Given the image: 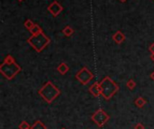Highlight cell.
I'll list each match as a JSON object with an SVG mask.
<instances>
[{"instance_id": "6da1fadb", "label": "cell", "mask_w": 154, "mask_h": 129, "mask_svg": "<svg viewBox=\"0 0 154 129\" xmlns=\"http://www.w3.org/2000/svg\"><path fill=\"white\" fill-rule=\"evenodd\" d=\"M101 88V93L102 95L106 98H110L117 90H118V86L108 77L104 78L100 84Z\"/></svg>"}, {"instance_id": "7a4b0ae2", "label": "cell", "mask_w": 154, "mask_h": 129, "mask_svg": "<svg viewBox=\"0 0 154 129\" xmlns=\"http://www.w3.org/2000/svg\"><path fill=\"white\" fill-rule=\"evenodd\" d=\"M28 42L37 51L40 52L50 42V39L46 37V35L42 32H41L37 34H33L30 39H28Z\"/></svg>"}, {"instance_id": "3957f363", "label": "cell", "mask_w": 154, "mask_h": 129, "mask_svg": "<svg viewBox=\"0 0 154 129\" xmlns=\"http://www.w3.org/2000/svg\"><path fill=\"white\" fill-rule=\"evenodd\" d=\"M39 93L47 102H51L59 94V91L51 82H47L46 85L40 89Z\"/></svg>"}, {"instance_id": "277c9868", "label": "cell", "mask_w": 154, "mask_h": 129, "mask_svg": "<svg viewBox=\"0 0 154 129\" xmlns=\"http://www.w3.org/2000/svg\"><path fill=\"white\" fill-rule=\"evenodd\" d=\"M5 62H7V68L6 69H5V68H2L1 67V71H2V73L6 77V78H12L19 70H20V67H18L17 65L15 66V67H14L13 69H11L10 67H11V65H12V63L14 62V60H13V58L10 56V55H8L6 58H5Z\"/></svg>"}, {"instance_id": "5b68a950", "label": "cell", "mask_w": 154, "mask_h": 129, "mask_svg": "<svg viewBox=\"0 0 154 129\" xmlns=\"http://www.w3.org/2000/svg\"><path fill=\"white\" fill-rule=\"evenodd\" d=\"M76 77L82 84H86L92 79L93 75L86 68H83L80 71H78Z\"/></svg>"}, {"instance_id": "8992f818", "label": "cell", "mask_w": 154, "mask_h": 129, "mask_svg": "<svg viewBox=\"0 0 154 129\" xmlns=\"http://www.w3.org/2000/svg\"><path fill=\"white\" fill-rule=\"evenodd\" d=\"M62 6L57 2V1H54L51 5H49V7H48V11L49 12H50L51 14H52V15L53 16H57L61 11H62Z\"/></svg>"}, {"instance_id": "52a82bcc", "label": "cell", "mask_w": 154, "mask_h": 129, "mask_svg": "<svg viewBox=\"0 0 154 129\" xmlns=\"http://www.w3.org/2000/svg\"><path fill=\"white\" fill-rule=\"evenodd\" d=\"M89 91H90V92H91L95 97L99 96V94L101 93V88H100V85H99L97 82L94 83V84L90 87Z\"/></svg>"}, {"instance_id": "ba28073f", "label": "cell", "mask_w": 154, "mask_h": 129, "mask_svg": "<svg viewBox=\"0 0 154 129\" xmlns=\"http://www.w3.org/2000/svg\"><path fill=\"white\" fill-rule=\"evenodd\" d=\"M113 39L114 41H116L117 43H121L122 41H123L125 40V37H124V34L122 33L120 31H118L113 36Z\"/></svg>"}, {"instance_id": "9c48e42d", "label": "cell", "mask_w": 154, "mask_h": 129, "mask_svg": "<svg viewBox=\"0 0 154 129\" xmlns=\"http://www.w3.org/2000/svg\"><path fill=\"white\" fill-rule=\"evenodd\" d=\"M58 70H59L61 74H65V73L68 70V67L67 66V64L61 63V64L58 67Z\"/></svg>"}, {"instance_id": "30bf717a", "label": "cell", "mask_w": 154, "mask_h": 129, "mask_svg": "<svg viewBox=\"0 0 154 129\" xmlns=\"http://www.w3.org/2000/svg\"><path fill=\"white\" fill-rule=\"evenodd\" d=\"M62 32L66 35V36H70L73 32H74V31H73V29L70 27V26H66L63 30H62Z\"/></svg>"}, {"instance_id": "8fae6325", "label": "cell", "mask_w": 154, "mask_h": 129, "mask_svg": "<svg viewBox=\"0 0 154 129\" xmlns=\"http://www.w3.org/2000/svg\"><path fill=\"white\" fill-rule=\"evenodd\" d=\"M30 32H31L32 34H37V33H39V32H41V29L37 24H34L33 27L30 30Z\"/></svg>"}, {"instance_id": "7c38bea8", "label": "cell", "mask_w": 154, "mask_h": 129, "mask_svg": "<svg viewBox=\"0 0 154 129\" xmlns=\"http://www.w3.org/2000/svg\"><path fill=\"white\" fill-rule=\"evenodd\" d=\"M32 129H46V127L40 121H37V122H35V124H33Z\"/></svg>"}, {"instance_id": "4fadbf2b", "label": "cell", "mask_w": 154, "mask_h": 129, "mask_svg": "<svg viewBox=\"0 0 154 129\" xmlns=\"http://www.w3.org/2000/svg\"><path fill=\"white\" fill-rule=\"evenodd\" d=\"M136 105L138 106H140V107H141L144 104H145V100L142 98V97H139L138 99H136Z\"/></svg>"}, {"instance_id": "5bb4252c", "label": "cell", "mask_w": 154, "mask_h": 129, "mask_svg": "<svg viewBox=\"0 0 154 129\" xmlns=\"http://www.w3.org/2000/svg\"><path fill=\"white\" fill-rule=\"evenodd\" d=\"M33 25H34V23H33L31 20H27V21L25 22V23H24V26H25L27 29H29V30H31V29L33 27Z\"/></svg>"}, {"instance_id": "9a60e30c", "label": "cell", "mask_w": 154, "mask_h": 129, "mask_svg": "<svg viewBox=\"0 0 154 129\" xmlns=\"http://www.w3.org/2000/svg\"><path fill=\"white\" fill-rule=\"evenodd\" d=\"M127 87H128L129 88L132 89V88L135 87V83H134V81H133L132 79H130V80L127 82Z\"/></svg>"}, {"instance_id": "2e32d148", "label": "cell", "mask_w": 154, "mask_h": 129, "mask_svg": "<svg viewBox=\"0 0 154 129\" xmlns=\"http://www.w3.org/2000/svg\"><path fill=\"white\" fill-rule=\"evenodd\" d=\"M19 127H20V129H29L30 126H29V124H28L26 122H23V123L20 124Z\"/></svg>"}, {"instance_id": "e0dca14e", "label": "cell", "mask_w": 154, "mask_h": 129, "mask_svg": "<svg viewBox=\"0 0 154 129\" xmlns=\"http://www.w3.org/2000/svg\"><path fill=\"white\" fill-rule=\"evenodd\" d=\"M135 129H143V126H142V124H138L136 125Z\"/></svg>"}, {"instance_id": "ac0fdd59", "label": "cell", "mask_w": 154, "mask_h": 129, "mask_svg": "<svg viewBox=\"0 0 154 129\" xmlns=\"http://www.w3.org/2000/svg\"><path fill=\"white\" fill-rule=\"evenodd\" d=\"M149 50H150V51L152 52V55L154 56V43H153V44H152V45L149 47Z\"/></svg>"}, {"instance_id": "d6986e66", "label": "cell", "mask_w": 154, "mask_h": 129, "mask_svg": "<svg viewBox=\"0 0 154 129\" xmlns=\"http://www.w3.org/2000/svg\"><path fill=\"white\" fill-rule=\"evenodd\" d=\"M150 77H151V78H152L154 79V72H153V73H152V74L150 75Z\"/></svg>"}, {"instance_id": "ffe728a7", "label": "cell", "mask_w": 154, "mask_h": 129, "mask_svg": "<svg viewBox=\"0 0 154 129\" xmlns=\"http://www.w3.org/2000/svg\"><path fill=\"white\" fill-rule=\"evenodd\" d=\"M120 1H121V2H125L126 0H120Z\"/></svg>"}, {"instance_id": "44dd1931", "label": "cell", "mask_w": 154, "mask_h": 129, "mask_svg": "<svg viewBox=\"0 0 154 129\" xmlns=\"http://www.w3.org/2000/svg\"><path fill=\"white\" fill-rule=\"evenodd\" d=\"M18 1H23V0H18Z\"/></svg>"}]
</instances>
